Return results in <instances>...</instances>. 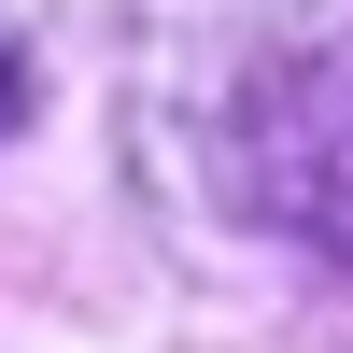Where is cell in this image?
Here are the masks:
<instances>
[{
    "instance_id": "6da1fadb",
    "label": "cell",
    "mask_w": 353,
    "mask_h": 353,
    "mask_svg": "<svg viewBox=\"0 0 353 353\" xmlns=\"http://www.w3.org/2000/svg\"><path fill=\"white\" fill-rule=\"evenodd\" d=\"M311 241L325 254H353V57H339V85H325V141H311Z\"/></svg>"
},
{
    "instance_id": "7a4b0ae2",
    "label": "cell",
    "mask_w": 353,
    "mask_h": 353,
    "mask_svg": "<svg viewBox=\"0 0 353 353\" xmlns=\"http://www.w3.org/2000/svg\"><path fill=\"white\" fill-rule=\"evenodd\" d=\"M28 128V57H14V28H0V141Z\"/></svg>"
}]
</instances>
